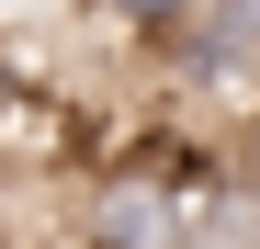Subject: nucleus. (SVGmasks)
Returning <instances> with one entry per match:
<instances>
[{
  "mask_svg": "<svg viewBox=\"0 0 260 249\" xmlns=\"http://www.w3.org/2000/svg\"><path fill=\"white\" fill-rule=\"evenodd\" d=\"M215 147H124L68 204V249H192V181Z\"/></svg>",
  "mask_w": 260,
  "mask_h": 249,
  "instance_id": "1",
  "label": "nucleus"
},
{
  "mask_svg": "<svg viewBox=\"0 0 260 249\" xmlns=\"http://www.w3.org/2000/svg\"><path fill=\"white\" fill-rule=\"evenodd\" d=\"M147 79L170 102H192V113H238L260 102V0H192L181 23L158 34V46H136Z\"/></svg>",
  "mask_w": 260,
  "mask_h": 249,
  "instance_id": "2",
  "label": "nucleus"
},
{
  "mask_svg": "<svg viewBox=\"0 0 260 249\" xmlns=\"http://www.w3.org/2000/svg\"><path fill=\"white\" fill-rule=\"evenodd\" d=\"M192 249H260V159H215L192 181Z\"/></svg>",
  "mask_w": 260,
  "mask_h": 249,
  "instance_id": "3",
  "label": "nucleus"
},
{
  "mask_svg": "<svg viewBox=\"0 0 260 249\" xmlns=\"http://www.w3.org/2000/svg\"><path fill=\"white\" fill-rule=\"evenodd\" d=\"M68 12H79V23H102V34H124V46H158L192 0H68Z\"/></svg>",
  "mask_w": 260,
  "mask_h": 249,
  "instance_id": "4",
  "label": "nucleus"
}]
</instances>
